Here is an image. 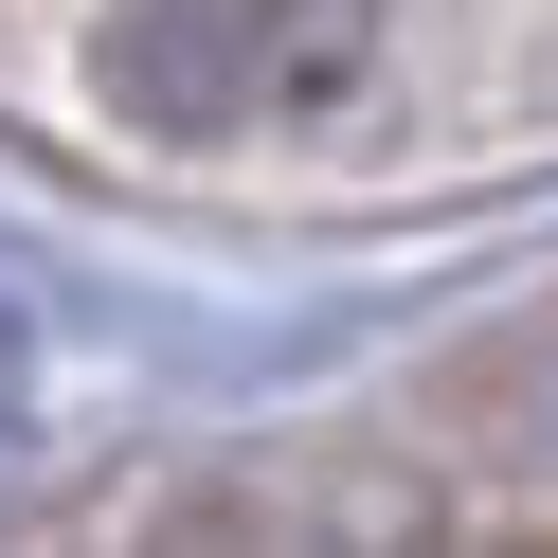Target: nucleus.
I'll return each instance as SVG.
<instances>
[{"label": "nucleus", "instance_id": "obj_1", "mask_svg": "<svg viewBox=\"0 0 558 558\" xmlns=\"http://www.w3.org/2000/svg\"><path fill=\"white\" fill-rule=\"evenodd\" d=\"M378 54V0H126L109 19V109L162 145H234V126L325 109Z\"/></svg>", "mask_w": 558, "mask_h": 558}]
</instances>
